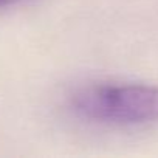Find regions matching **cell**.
<instances>
[{
  "label": "cell",
  "mask_w": 158,
  "mask_h": 158,
  "mask_svg": "<svg viewBox=\"0 0 158 158\" xmlns=\"http://www.w3.org/2000/svg\"><path fill=\"white\" fill-rule=\"evenodd\" d=\"M73 110L85 119L107 124L158 121V85L102 84L81 89L71 98Z\"/></svg>",
  "instance_id": "obj_1"
},
{
  "label": "cell",
  "mask_w": 158,
  "mask_h": 158,
  "mask_svg": "<svg viewBox=\"0 0 158 158\" xmlns=\"http://www.w3.org/2000/svg\"><path fill=\"white\" fill-rule=\"evenodd\" d=\"M19 2H23V0H0V8L10 6V5H14V3H19Z\"/></svg>",
  "instance_id": "obj_2"
}]
</instances>
